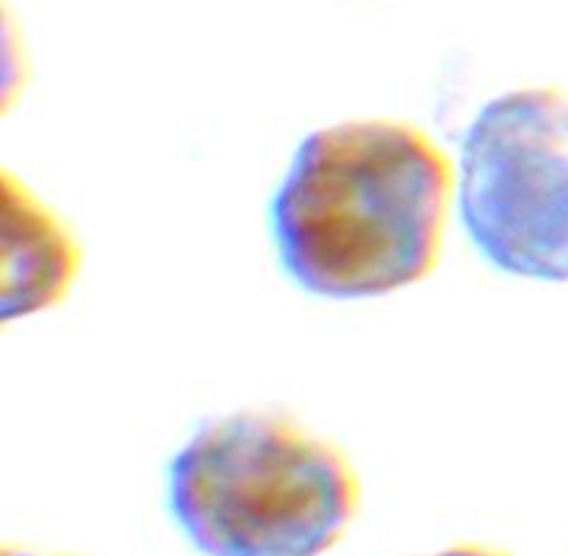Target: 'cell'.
Returning <instances> with one entry per match:
<instances>
[{
    "label": "cell",
    "instance_id": "3",
    "mask_svg": "<svg viewBox=\"0 0 568 556\" xmlns=\"http://www.w3.org/2000/svg\"><path fill=\"white\" fill-rule=\"evenodd\" d=\"M455 203L494 269L568 282V94L527 86L488 100L460 142Z\"/></svg>",
    "mask_w": 568,
    "mask_h": 556
},
{
    "label": "cell",
    "instance_id": "5",
    "mask_svg": "<svg viewBox=\"0 0 568 556\" xmlns=\"http://www.w3.org/2000/svg\"><path fill=\"white\" fill-rule=\"evenodd\" d=\"M430 556H510L508 552H499L491 546H477V543H458V546H449L444 552L430 554Z\"/></svg>",
    "mask_w": 568,
    "mask_h": 556
},
{
    "label": "cell",
    "instance_id": "2",
    "mask_svg": "<svg viewBox=\"0 0 568 556\" xmlns=\"http://www.w3.org/2000/svg\"><path fill=\"white\" fill-rule=\"evenodd\" d=\"M166 507L205 556H322L361 507L347 454L292 415H216L166 465Z\"/></svg>",
    "mask_w": 568,
    "mask_h": 556
},
{
    "label": "cell",
    "instance_id": "4",
    "mask_svg": "<svg viewBox=\"0 0 568 556\" xmlns=\"http://www.w3.org/2000/svg\"><path fill=\"white\" fill-rule=\"evenodd\" d=\"M81 271L75 233L26 183L3 172V302L6 325L55 308Z\"/></svg>",
    "mask_w": 568,
    "mask_h": 556
},
{
    "label": "cell",
    "instance_id": "1",
    "mask_svg": "<svg viewBox=\"0 0 568 556\" xmlns=\"http://www.w3.org/2000/svg\"><path fill=\"white\" fill-rule=\"evenodd\" d=\"M455 166L405 120H347L308 133L270 205L277 260L325 299L419 286L442 258Z\"/></svg>",
    "mask_w": 568,
    "mask_h": 556
},
{
    "label": "cell",
    "instance_id": "6",
    "mask_svg": "<svg viewBox=\"0 0 568 556\" xmlns=\"http://www.w3.org/2000/svg\"><path fill=\"white\" fill-rule=\"evenodd\" d=\"M0 556H78V554H64V552H33V548H17V546H3Z\"/></svg>",
    "mask_w": 568,
    "mask_h": 556
}]
</instances>
